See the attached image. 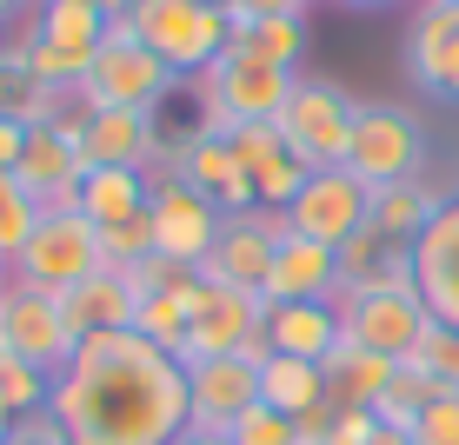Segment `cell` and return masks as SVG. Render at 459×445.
I'll list each match as a JSON object with an SVG mask.
<instances>
[{"mask_svg":"<svg viewBox=\"0 0 459 445\" xmlns=\"http://www.w3.org/2000/svg\"><path fill=\"white\" fill-rule=\"evenodd\" d=\"M180 180L194 186V193H207L220 213H253V206H260L240 153H233V140L207 133V126H186L180 133Z\"/></svg>","mask_w":459,"mask_h":445,"instance_id":"18","label":"cell"},{"mask_svg":"<svg viewBox=\"0 0 459 445\" xmlns=\"http://www.w3.org/2000/svg\"><path fill=\"white\" fill-rule=\"evenodd\" d=\"M186 93L200 100V126L207 133H233V126H260V120H280L293 93V73L287 67H266V60H247V54H220L207 73H194Z\"/></svg>","mask_w":459,"mask_h":445,"instance_id":"5","label":"cell"},{"mask_svg":"<svg viewBox=\"0 0 459 445\" xmlns=\"http://www.w3.org/2000/svg\"><path fill=\"white\" fill-rule=\"evenodd\" d=\"M453 7H459V0H453Z\"/></svg>","mask_w":459,"mask_h":445,"instance_id":"53","label":"cell"},{"mask_svg":"<svg viewBox=\"0 0 459 445\" xmlns=\"http://www.w3.org/2000/svg\"><path fill=\"white\" fill-rule=\"evenodd\" d=\"M107 27L114 21H107L100 7H87V0H40V7L27 13V21H13L0 40H7L54 93L74 100L81 81L93 73V60H100V47H107Z\"/></svg>","mask_w":459,"mask_h":445,"instance_id":"2","label":"cell"},{"mask_svg":"<svg viewBox=\"0 0 459 445\" xmlns=\"http://www.w3.org/2000/svg\"><path fill=\"white\" fill-rule=\"evenodd\" d=\"M233 54L299 73V60H307V21H293V13H253V21H233Z\"/></svg>","mask_w":459,"mask_h":445,"instance_id":"30","label":"cell"},{"mask_svg":"<svg viewBox=\"0 0 459 445\" xmlns=\"http://www.w3.org/2000/svg\"><path fill=\"white\" fill-rule=\"evenodd\" d=\"M153 147H160V114H134V107L87 114V133H81L87 167H147Z\"/></svg>","mask_w":459,"mask_h":445,"instance_id":"23","label":"cell"},{"mask_svg":"<svg viewBox=\"0 0 459 445\" xmlns=\"http://www.w3.org/2000/svg\"><path fill=\"white\" fill-rule=\"evenodd\" d=\"M260 332H266V346H273V353L326 365V353L340 346V312L320 306V299H293V306H266Z\"/></svg>","mask_w":459,"mask_h":445,"instance_id":"25","label":"cell"},{"mask_svg":"<svg viewBox=\"0 0 459 445\" xmlns=\"http://www.w3.org/2000/svg\"><path fill=\"white\" fill-rule=\"evenodd\" d=\"M233 153H240V167H247V180H253V193H260L266 213H287L293 193L307 186V167L287 153V140L273 133V120H260V126H233Z\"/></svg>","mask_w":459,"mask_h":445,"instance_id":"21","label":"cell"},{"mask_svg":"<svg viewBox=\"0 0 459 445\" xmlns=\"http://www.w3.org/2000/svg\"><path fill=\"white\" fill-rule=\"evenodd\" d=\"M413 279H420L426 312L439 326H459V193H446L433 227L413 240Z\"/></svg>","mask_w":459,"mask_h":445,"instance_id":"20","label":"cell"},{"mask_svg":"<svg viewBox=\"0 0 459 445\" xmlns=\"http://www.w3.org/2000/svg\"><path fill=\"white\" fill-rule=\"evenodd\" d=\"M260 299H266V306H293V299H320V306H333V299H340V252L287 227L280 246H273V266H266Z\"/></svg>","mask_w":459,"mask_h":445,"instance_id":"17","label":"cell"},{"mask_svg":"<svg viewBox=\"0 0 459 445\" xmlns=\"http://www.w3.org/2000/svg\"><path fill=\"white\" fill-rule=\"evenodd\" d=\"M340 7H353V13H373V7H393V0H340Z\"/></svg>","mask_w":459,"mask_h":445,"instance_id":"49","label":"cell"},{"mask_svg":"<svg viewBox=\"0 0 459 445\" xmlns=\"http://www.w3.org/2000/svg\"><path fill=\"white\" fill-rule=\"evenodd\" d=\"M7 279H13V273H7V260H0V293H7Z\"/></svg>","mask_w":459,"mask_h":445,"instance_id":"51","label":"cell"},{"mask_svg":"<svg viewBox=\"0 0 459 445\" xmlns=\"http://www.w3.org/2000/svg\"><path fill=\"white\" fill-rule=\"evenodd\" d=\"M367 200H373V186H359L346 167H320V173H307V186L293 193L287 227L340 252L359 227H367Z\"/></svg>","mask_w":459,"mask_h":445,"instance_id":"12","label":"cell"},{"mask_svg":"<svg viewBox=\"0 0 459 445\" xmlns=\"http://www.w3.org/2000/svg\"><path fill=\"white\" fill-rule=\"evenodd\" d=\"M13 432V412H7V399H0V439H7Z\"/></svg>","mask_w":459,"mask_h":445,"instance_id":"50","label":"cell"},{"mask_svg":"<svg viewBox=\"0 0 459 445\" xmlns=\"http://www.w3.org/2000/svg\"><path fill=\"white\" fill-rule=\"evenodd\" d=\"M93 266H100V240H93V227L81 213H40L34 219V233H27V246L7 260V273L13 286H34V293H67L74 279H87Z\"/></svg>","mask_w":459,"mask_h":445,"instance_id":"8","label":"cell"},{"mask_svg":"<svg viewBox=\"0 0 459 445\" xmlns=\"http://www.w3.org/2000/svg\"><path fill=\"white\" fill-rule=\"evenodd\" d=\"M0 445H67V425L54 412H27V419H13V432Z\"/></svg>","mask_w":459,"mask_h":445,"instance_id":"40","label":"cell"},{"mask_svg":"<svg viewBox=\"0 0 459 445\" xmlns=\"http://www.w3.org/2000/svg\"><path fill=\"white\" fill-rule=\"evenodd\" d=\"M326 399V372L313 359H287V353H273L260 365V406H273V412H287V419H299V412H313Z\"/></svg>","mask_w":459,"mask_h":445,"instance_id":"31","label":"cell"},{"mask_svg":"<svg viewBox=\"0 0 459 445\" xmlns=\"http://www.w3.org/2000/svg\"><path fill=\"white\" fill-rule=\"evenodd\" d=\"M406 81L433 100L459 107V7L453 0H420L406 27Z\"/></svg>","mask_w":459,"mask_h":445,"instance_id":"15","label":"cell"},{"mask_svg":"<svg viewBox=\"0 0 459 445\" xmlns=\"http://www.w3.org/2000/svg\"><path fill=\"white\" fill-rule=\"evenodd\" d=\"M373 432H379V419L367 406H340L333 412V432H326V445H373Z\"/></svg>","mask_w":459,"mask_h":445,"instance_id":"41","label":"cell"},{"mask_svg":"<svg viewBox=\"0 0 459 445\" xmlns=\"http://www.w3.org/2000/svg\"><path fill=\"white\" fill-rule=\"evenodd\" d=\"M379 286H393V293H406L413 279V246L386 240V233L359 227L353 240L340 246V293H379Z\"/></svg>","mask_w":459,"mask_h":445,"instance_id":"24","label":"cell"},{"mask_svg":"<svg viewBox=\"0 0 459 445\" xmlns=\"http://www.w3.org/2000/svg\"><path fill=\"white\" fill-rule=\"evenodd\" d=\"M194 293H200V273L186 279V286H173V293L140 299V306H134V332H140V339H153L160 353L180 359V346H186V320H194Z\"/></svg>","mask_w":459,"mask_h":445,"instance_id":"32","label":"cell"},{"mask_svg":"<svg viewBox=\"0 0 459 445\" xmlns=\"http://www.w3.org/2000/svg\"><path fill=\"white\" fill-rule=\"evenodd\" d=\"M34 7H40V0H0V34H7L13 21H27V13H34Z\"/></svg>","mask_w":459,"mask_h":445,"instance_id":"46","label":"cell"},{"mask_svg":"<svg viewBox=\"0 0 459 445\" xmlns=\"http://www.w3.org/2000/svg\"><path fill=\"white\" fill-rule=\"evenodd\" d=\"M0 346H7L13 359L40 365L47 379L67 372V359L81 353V339H74V326L60 320V299L54 293H34V286H13L0 293Z\"/></svg>","mask_w":459,"mask_h":445,"instance_id":"10","label":"cell"},{"mask_svg":"<svg viewBox=\"0 0 459 445\" xmlns=\"http://www.w3.org/2000/svg\"><path fill=\"white\" fill-rule=\"evenodd\" d=\"M87 7H100V13H107V21H120V13H126V7H134V0H87Z\"/></svg>","mask_w":459,"mask_h":445,"instance_id":"48","label":"cell"},{"mask_svg":"<svg viewBox=\"0 0 459 445\" xmlns=\"http://www.w3.org/2000/svg\"><path fill=\"white\" fill-rule=\"evenodd\" d=\"M260 320H266V299H260V293H240V286H213V279H200V293H194V320H186V346H180V365L240 353L253 332H260Z\"/></svg>","mask_w":459,"mask_h":445,"instance_id":"13","label":"cell"},{"mask_svg":"<svg viewBox=\"0 0 459 445\" xmlns=\"http://www.w3.org/2000/svg\"><path fill=\"white\" fill-rule=\"evenodd\" d=\"M93 240H100V266H134V260H147L153 252V219L140 213V219H120V227H100L93 233Z\"/></svg>","mask_w":459,"mask_h":445,"instance_id":"37","label":"cell"},{"mask_svg":"<svg viewBox=\"0 0 459 445\" xmlns=\"http://www.w3.org/2000/svg\"><path fill=\"white\" fill-rule=\"evenodd\" d=\"M446 206V193H439L433 180H393V186H373V200H367V227L373 233H386V240H400V246H413L426 227H433V213Z\"/></svg>","mask_w":459,"mask_h":445,"instance_id":"26","label":"cell"},{"mask_svg":"<svg viewBox=\"0 0 459 445\" xmlns=\"http://www.w3.org/2000/svg\"><path fill=\"white\" fill-rule=\"evenodd\" d=\"M413 445H459V392H439L413 419Z\"/></svg>","mask_w":459,"mask_h":445,"instance_id":"39","label":"cell"},{"mask_svg":"<svg viewBox=\"0 0 459 445\" xmlns=\"http://www.w3.org/2000/svg\"><path fill=\"white\" fill-rule=\"evenodd\" d=\"M227 439H233V445H299L293 419H287V412H273V406H260V399H253L240 419L227 425Z\"/></svg>","mask_w":459,"mask_h":445,"instance_id":"38","label":"cell"},{"mask_svg":"<svg viewBox=\"0 0 459 445\" xmlns=\"http://www.w3.org/2000/svg\"><path fill=\"white\" fill-rule=\"evenodd\" d=\"M333 399H320V406H313V412H299V419H293V432H299V445H326V432H333Z\"/></svg>","mask_w":459,"mask_h":445,"instance_id":"42","label":"cell"},{"mask_svg":"<svg viewBox=\"0 0 459 445\" xmlns=\"http://www.w3.org/2000/svg\"><path fill=\"white\" fill-rule=\"evenodd\" d=\"M333 312H340V339L367 346L379 359H413V346L433 326L420 286H406V293H393V286H379V293H340Z\"/></svg>","mask_w":459,"mask_h":445,"instance_id":"9","label":"cell"},{"mask_svg":"<svg viewBox=\"0 0 459 445\" xmlns=\"http://www.w3.org/2000/svg\"><path fill=\"white\" fill-rule=\"evenodd\" d=\"M353 120H359V100L340 81H326V73H293V93H287V107H280L273 133L287 140V153L307 173H320V167H346Z\"/></svg>","mask_w":459,"mask_h":445,"instance_id":"4","label":"cell"},{"mask_svg":"<svg viewBox=\"0 0 459 445\" xmlns=\"http://www.w3.org/2000/svg\"><path fill=\"white\" fill-rule=\"evenodd\" d=\"M253 399H260V372L240 353L186 365V425H200V432H227Z\"/></svg>","mask_w":459,"mask_h":445,"instance_id":"19","label":"cell"},{"mask_svg":"<svg viewBox=\"0 0 459 445\" xmlns=\"http://www.w3.org/2000/svg\"><path fill=\"white\" fill-rule=\"evenodd\" d=\"M167 445H233L227 432H200V425H186V432H173Z\"/></svg>","mask_w":459,"mask_h":445,"instance_id":"45","label":"cell"},{"mask_svg":"<svg viewBox=\"0 0 459 445\" xmlns=\"http://www.w3.org/2000/svg\"><path fill=\"white\" fill-rule=\"evenodd\" d=\"M47 392H54V379H47L40 365L13 359L7 346H0V399H7L13 419H27V412H47Z\"/></svg>","mask_w":459,"mask_h":445,"instance_id":"34","label":"cell"},{"mask_svg":"<svg viewBox=\"0 0 459 445\" xmlns=\"http://www.w3.org/2000/svg\"><path fill=\"white\" fill-rule=\"evenodd\" d=\"M373 445H413V432H393V425H379V432H373Z\"/></svg>","mask_w":459,"mask_h":445,"instance_id":"47","label":"cell"},{"mask_svg":"<svg viewBox=\"0 0 459 445\" xmlns=\"http://www.w3.org/2000/svg\"><path fill=\"white\" fill-rule=\"evenodd\" d=\"M280 233H287V213H266V206H253V213H227V219H220V233H213V252L200 260V279L260 293Z\"/></svg>","mask_w":459,"mask_h":445,"instance_id":"11","label":"cell"},{"mask_svg":"<svg viewBox=\"0 0 459 445\" xmlns=\"http://www.w3.org/2000/svg\"><path fill=\"white\" fill-rule=\"evenodd\" d=\"M346 173H353L359 186L420 180L426 173V126H420V114H406V107H393V100H359Z\"/></svg>","mask_w":459,"mask_h":445,"instance_id":"7","label":"cell"},{"mask_svg":"<svg viewBox=\"0 0 459 445\" xmlns=\"http://www.w3.org/2000/svg\"><path fill=\"white\" fill-rule=\"evenodd\" d=\"M213 7H227V13H233V7H240V0H213Z\"/></svg>","mask_w":459,"mask_h":445,"instance_id":"52","label":"cell"},{"mask_svg":"<svg viewBox=\"0 0 459 445\" xmlns=\"http://www.w3.org/2000/svg\"><path fill=\"white\" fill-rule=\"evenodd\" d=\"M60 107H67V93H54L7 40H0V120H13V126L34 133V126H54Z\"/></svg>","mask_w":459,"mask_h":445,"instance_id":"29","label":"cell"},{"mask_svg":"<svg viewBox=\"0 0 459 445\" xmlns=\"http://www.w3.org/2000/svg\"><path fill=\"white\" fill-rule=\"evenodd\" d=\"M433 399H439V386L420 372V365H406V359H400V372L386 379V392H379L373 419H379V425H393V432H413V419H420V412L433 406Z\"/></svg>","mask_w":459,"mask_h":445,"instance_id":"33","label":"cell"},{"mask_svg":"<svg viewBox=\"0 0 459 445\" xmlns=\"http://www.w3.org/2000/svg\"><path fill=\"white\" fill-rule=\"evenodd\" d=\"M406 365H420V372L433 379L439 392H459V326H439V320H433Z\"/></svg>","mask_w":459,"mask_h":445,"instance_id":"35","label":"cell"},{"mask_svg":"<svg viewBox=\"0 0 459 445\" xmlns=\"http://www.w3.org/2000/svg\"><path fill=\"white\" fill-rule=\"evenodd\" d=\"M307 7H313V0H307Z\"/></svg>","mask_w":459,"mask_h":445,"instance_id":"54","label":"cell"},{"mask_svg":"<svg viewBox=\"0 0 459 445\" xmlns=\"http://www.w3.org/2000/svg\"><path fill=\"white\" fill-rule=\"evenodd\" d=\"M180 87H186L180 73H173L167 60H153L147 47L126 34V21H114V27H107L100 60H93V73L81 81V93H74V100H81L87 114H100V107H134V114H160V107H167Z\"/></svg>","mask_w":459,"mask_h":445,"instance_id":"6","label":"cell"},{"mask_svg":"<svg viewBox=\"0 0 459 445\" xmlns=\"http://www.w3.org/2000/svg\"><path fill=\"white\" fill-rule=\"evenodd\" d=\"M134 286H126L120 266H93L87 279H74L60 293V320L74 326V339H93V332H126L134 326Z\"/></svg>","mask_w":459,"mask_h":445,"instance_id":"22","label":"cell"},{"mask_svg":"<svg viewBox=\"0 0 459 445\" xmlns=\"http://www.w3.org/2000/svg\"><path fill=\"white\" fill-rule=\"evenodd\" d=\"M120 21H126V34L147 47L153 60H167L180 81L207 73L233 47V13L213 7V0H134Z\"/></svg>","mask_w":459,"mask_h":445,"instance_id":"3","label":"cell"},{"mask_svg":"<svg viewBox=\"0 0 459 445\" xmlns=\"http://www.w3.org/2000/svg\"><path fill=\"white\" fill-rule=\"evenodd\" d=\"M47 412L67 425V439L167 445L173 432H186V365L153 339H140L134 326L93 332L54 379Z\"/></svg>","mask_w":459,"mask_h":445,"instance_id":"1","label":"cell"},{"mask_svg":"<svg viewBox=\"0 0 459 445\" xmlns=\"http://www.w3.org/2000/svg\"><path fill=\"white\" fill-rule=\"evenodd\" d=\"M34 219H40V206L27 200V186L13 180V173H0V260H13V252L27 246Z\"/></svg>","mask_w":459,"mask_h":445,"instance_id":"36","label":"cell"},{"mask_svg":"<svg viewBox=\"0 0 459 445\" xmlns=\"http://www.w3.org/2000/svg\"><path fill=\"white\" fill-rule=\"evenodd\" d=\"M326 399L333 406H379V392H386V379L400 372V359H379V353H367V346H353V339H340L333 353H326Z\"/></svg>","mask_w":459,"mask_h":445,"instance_id":"28","label":"cell"},{"mask_svg":"<svg viewBox=\"0 0 459 445\" xmlns=\"http://www.w3.org/2000/svg\"><path fill=\"white\" fill-rule=\"evenodd\" d=\"M21 153H27V126L0 120V173H13V167H21Z\"/></svg>","mask_w":459,"mask_h":445,"instance_id":"44","label":"cell"},{"mask_svg":"<svg viewBox=\"0 0 459 445\" xmlns=\"http://www.w3.org/2000/svg\"><path fill=\"white\" fill-rule=\"evenodd\" d=\"M13 180L27 186V200H34L40 213H67L74 193H81V180H87L81 140H74L60 120H54V126H34V133H27L21 167H13Z\"/></svg>","mask_w":459,"mask_h":445,"instance_id":"16","label":"cell"},{"mask_svg":"<svg viewBox=\"0 0 459 445\" xmlns=\"http://www.w3.org/2000/svg\"><path fill=\"white\" fill-rule=\"evenodd\" d=\"M147 200L153 193H147V180H140V167H87L81 193H74V213L100 233V227H120V219H140Z\"/></svg>","mask_w":459,"mask_h":445,"instance_id":"27","label":"cell"},{"mask_svg":"<svg viewBox=\"0 0 459 445\" xmlns=\"http://www.w3.org/2000/svg\"><path fill=\"white\" fill-rule=\"evenodd\" d=\"M253 13H293V21H307V0H240V7H233V21H253Z\"/></svg>","mask_w":459,"mask_h":445,"instance_id":"43","label":"cell"},{"mask_svg":"<svg viewBox=\"0 0 459 445\" xmlns=\"http://www.w3.org/2000/svg\"><path fill=\"white\" fill-rule=\"evenodd\" d=\"M147 219H153V252L200 273V260L213 252V233H220V219H227V213H220L207 193H194L186 180H167V186H153Z\"/></svg>","mask_w":459,"mask_h":445,"instance_id":"14","label":"cell"}]
</instances>
